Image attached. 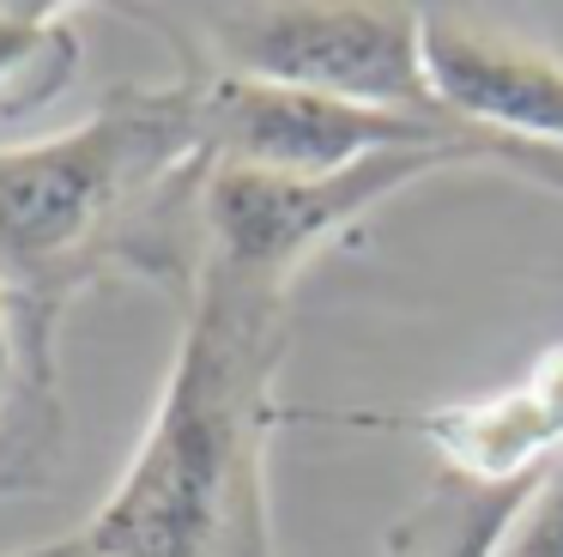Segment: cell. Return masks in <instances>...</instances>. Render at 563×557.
I'll return each mask as SVG.
<instances>
[{
  "mask_svg": "<svg viewBox=\"0 0 563 557\" xmlns=\"http://www.w3.org/2000/svg\"><path fill=\"white\" fill-rule=\"evenodd\" d=\"M183 67L267 79L369 109L449 116L424 67V7L382 0H273V7H140Z\"/></svg>",
  "mask_w": 563,
  "mask_h": 557,
  "instance_id": "2",
  "label": "cell"
},
{
  "mask_svg": "<svg viewBox=\"0 0 563 557\" xmlns=\"http://www.w3.org/2000/svg\"><path fill=\"white\" fill-rule=\"evenodd\" d=\"M539 479L527 484H473L442 472L437 491L388 533V557H497L509 521L533 496Z\"/></svg>",
  "mask_w": 563,
  "mask_h": 557,
  "instance_id": "6",
  "label": "cell"
},
{
  "mask_svg": "<svg viewBox=\"0 0 563 557\" xmlns=\"http://www.w3.org/2000/svg\"><path fill=\"white\" fill-rule=\"evenodd\" d=\"M454 164H490V157L473 145H424V152L369 157V164H352L340 176H261V170L212 164L207 188H200V254L291 285L297 266L321 242L369 218L388 194Z\"/></svg>",
  "mask_w": 563,
  "mask_h": 557,
  "instance_id": "3",
  "label": "cell"
},
{
  "mask_svg": "<svg viewBox=\"0 0 563 557\" xmlns=\"http://www.w3.org/2000/svg\"><path fill=\"white\" fill-rule=\"evenodd\" d=\"M333 430H376V436H418L437 448L442 472L473 484H527L545 479L563 460V346L533 358L521 382L503 394L466 400V406H430V412H291Z\"/></svg>",
  "mask_w": 563,
  "mask_h": 557,
  "instance_id": "4",
  "label": "cell"
},
{
  "mask_svg": "<svg viewBox=\"0 0 563 557\" xmlns=\"http://www.w3.org/2000/svg\"><path fill=\"white\" fill-rule=\"evenodd\" d=\"M285 346L291 285L200 254L158 412L86 521L98 557H279L267 443L291 418L279 406Z\"/></svg>",
  "mask_w": 563,
  "mask_h": 557,
  "instance_id": "1",
  "label": "cell"
},
{
  "mask_svg": "<svg viewBox=\"0 0 563 557\" xmlns=\"http://www.w3.org/2000/svg\"><path fill=\"white\" fill-rule=\"evenodd\" d=\"M79 73V31L67 7L13 0L0 7V121H25L49 109Z\"/></svg>",
  "mask_w": 563,
  "mask_h": 557,
  "instance_id": "7",
  "label": "cell"
},
{
  "mask_svg": "<svg viewBox=\"0 0 563 557\" xmlns=\"http://www.w3.org/2000/svg\"><path fill=\"white\" fill-rule=\"evenodd\" d=\"M497 557H563V460L533 484V496L503 533Z\"/></svg>",
  "mask_w": 563,
  "mask_h": 557,
  "instance_id": "9",
  "label": "cell"
},
{
  "mask_svg": "<svg viewBox=\"0 0 563 557\" xmlns=\"http://www.w3.org/2000/svg\"><path fill=\"white\" fill-rule=\"evenodd\" d=\"M7 394H13V382H0V412H7Z\"/></svg>",
  "mask_w": 563,
  "mask_h": 557,
  "instance_id": "11",
  "label": "cell"
},
{
  "mask_svg": "<svg viewBox=\"0 0 563 557\" xmlns=\"http://www.w3.org/2000/svg\"><path fill=\"white\" fill-rule=\"evenodd\" d=\"M424 67L449 116L539 152H563V61L539 43L424 7Z\"/></svg>",
  "mask_w": 563,
  "mask_h": 557,
  "instance_id": "5",
  "label": "cell"
},
{
  "mask_svg": "<svg viewBox=\"0 0 563 557\" xmlns=\"http://www.w3.org/2000/svg\"><path fill=\"white\" fill-rule=\"evenodd\" d=\"M55 334H62V315L25 303L0 278V382H13L25 363H55Z\"/></svg>",
  "mask_w": 563,
  "mask_h": 557,
  "instance_id": "8",
  "label": "cell"
},
{
  "mask_svg": "<svg viewBox=\"0 0 563 557\" xmlns=\"http://www.w3.org/2000/svg\"><path fill=\"white\" fill-rule=\"evenodd\" d=\"M13 557H98V545H91V539H86V527H79V533H62V539L31 545V551H13Z\"/></svg>",
  "mask_w": 563,
  "mask_h": 557,
  "instance_id": "10",
  "label": "cell"
}]
</instances>
